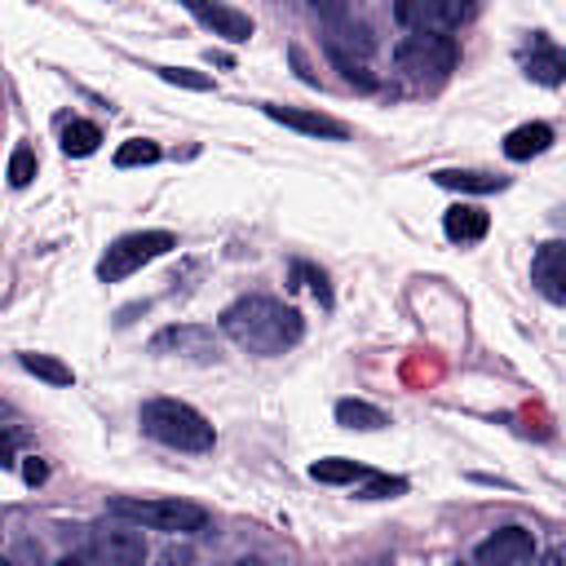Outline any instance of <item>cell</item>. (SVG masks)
<instances>
[{
  "label": "cell",
  "mask_w": 566,
  "mask_h": 566,
  "mask_svg": "<svg viewBox=\"0 0 566 566\" xmlns=\"http://www.w3.org/2000/svg\"><path fill=\"white\" fill-rule=\"evenodd\" d=\"M221 332L248 349V354H261V358H274L283 349H292L301 336H305V323L292 305L274 301V296H239L221 310Z\"/></svg>",
  "instance_id": "cell-1"
},
{
  "label": "cell",
  "mask_w": 566,
  "mask_h": 566,
  "mask_svg": "<svg viewBox=\"0 0 566 566\" xmlns=\"http://www.w3.org/2000/svg\"><path fill=\"white\" fill-rule=\"evenodd\" d=\"M115 517H128L137 526H150V531H168V535H195L208 526V509L190 504V500H133V495H115L106 504Z\"/></svg>",
  "instance_id": "cell-3"
},
{
  "label": "cell",
  "mask_w": 566,
  "mask_h": 566,
  "mask_svg": "<svg viewBox=\"0 0 566 566\" xmlns=\"http://www.w3.org/2000/svg\"><path fill=\"white\" fill-rule=\"evenodd\" d=\"M230 566H261L256 557H239V562H230Z\"/></svg>",
  "instance_id": "cell-29"
},
{
  "label": "cell",
  "mask_w": 566,
  "mask_h": 566,
  "mask_svg": "<svg viewBox=\"0 0 566 566\" xmlns=\"http://www.w3.org/2000/svg\"><path fill=\"white\" fill-rule=\"evenodd\" d=\"M155 159H159V146L146 137H133L115 150V168H137V164H155Z\"/></svg>",
  "instance_id": "cell-21"
},
{
  "label": "cell",
  "mask_w": 566,
  "mask_h": 566,
  "mask_svg": "<svg viewBox=\"0 0 566 566\" xmlns=\"http://www.w3.org/2000/svg\"><path fill=\"white\" fill-rule=\"evenodd\" d=\"M199 557H195V548H186V544H168L164 553H159V566H195Z\"/></svg>",
  "instance_id": "cell-26"
},
{
  "label": "cell",
  "mask_w": 566,
  "mask_h": 566,
  "mask_svg": "<svg viewBox=\"0 0 566 566\" xmlns=\"http://www.w3.org/2000/svg\"><path fill=\"white\" fill-rule=\"evenodd\" d=\"M0 566H13V562H9V557H0Z\"/></svg>",
  "instance_id": "cell-30"
},
{
  "label": "cell",
  "mask_w": 566,
  "mask_h": 566,
  "mask_svg": "<svg viewBox=\"0 0 566 566\" xmlns=\"http://www.w3.org/2000/svg\"><path fill=\"white\" fill-rule=\"evenodd\" d=\"M394 18L411 31H438V35H451L464 18H473V4H460V0H398L394 4Z\"/></svg>",
  "instance_id": "cell-6"
},
{
  "label": "cell",
  "mask_w": 566,
  "mask_h": 566,
  "mask_svg": "<svg viewBox=\"0 0 566 566\" xmlns=\"http://www.w3.org/2000/svg\"><path fill=\"white\" fill-rule=\"evenodd\" d=\"M531 279L539 283V292H544L553 305L566 301V243H562V239L539 243V252H535V261H531Z\"/></svg>",
  "instance_id": "cell-8"
},
{
  "label": "cell",
  "mask_w": 566,
  "mask_h": 566,
  "mask_svg": "<svg viewBox=\"0 0 566 566\" xmlns=\"http://www.w3.org/2000/svg\"><path fill=\"white\" fill-rule=\"evenodd\" d=\"M18 363H22L31 376L49 380V385H71V380H75V371H71L62 358H53V354H18Z\"/></svg>",
  "instance_id": "cell-20"
},
{
  "label": "cell",
  "mask_w": 566,
  "mask_h": 566,
  "mask_svg": "<svg viewBox=\"0 0 566 566\" xmlns=\"http://www.w3.org/2000/svg\"><path fill=\"white\" fill-rule=\"evenodd\" d=\"M186 9L212 31V35H221V40H230V44H243L248 35H252V18L248 13H239V9H230V4H208V0H186Z\"/></svg>",
  "instance_id": "cell-9"
},
{
  "label": "cell",
  "mask_w": 566,
  "mask_h": 566,
  "mask_svg": "<svg viewBox=\"0 0 566 566\" xmlns=\"http://www.w3.org/2000/svg\"><path fill=\"white\" fill-rule=\"evenodd\" d=\"M310 478H314V482H332V486H340V482H363V478H371V469H363L358 460H340V455H332V460H314V464H310Z\"/></svg>",
  "instance_id": "cell-18"
},
{
  "label": "cell",
  "mask_w": 566,
  "mask_h": 566,
  "mask_svg": "<svg viewBox=\"0 0 566 566\" xmlns=\"http://www.w3.org/2000/svg\"><path fill=\"white\" fill-rule=\"evenodd\" d=\"M486 226H491V217H486L482 208H473V203H455V208L442 212V230H447V239H455V243L482 239Z\"/></svg>",
  "instance_id": "cell-13"
},
{
  "label": "cell",
  "mask_w": 566,
  "mask_h": 566,
  "mask_svg": "<svg viewBox=\"0 0 566 566\" xmlns=\"http://www.w3.org/2000/svg\"><path fill=\"white\" fill-rule=\"evenodd\" d=\"M407 491V482L402 478H367V486L358 491L363 500H380V495H402Z\"/></svg>",
  "instance_id": "cell-25"
},
{
  "label": "cell",
  "mask_w": 566,
  "mask_h": 566,
  "mask_svg": "<svg viewBox=\"0 0 566 566\" xmlns=\"http://www.w3.org/2000/svg\"><path fill=\"white\" fill-rule=\"evenodd\" d=\"M53 566H84V557H80V553H71V557H57Z\"/></svg>",
  "instance_id": "cell-28"
},
{
  "label": "cell",
  "mask_w": 566,
  "mask_h": 566,
  "mask_svg": "<svg viewBox=\"0 0 566 566\" xmlns=\"http://www.w3.org/2000/svg\"><path fill=\"white\" fill-rule=\"evenodd\" d=\"M433 181L447 186V190H473V195L504 190V177H491V172H455V168H442V172H433Z\"/></svg>",
  "instance_id": "cell-19"
},
{
  "label": "cell",
  "mask_w": 566,
  "mask_h": 566,
  "mask_svg": "<svg viewBox=\"0 0 566 566\" xmlns=\"http://www.w3.org/2000/svg\"><path fill=\"white\" fill-rule=\"evenodd\" d=\"M31 177H35V150L31 146H18L13 155H9V186H31Z\"/></svg>",
  "instance_id": "cell-23"
},
{
  "label": "cell",
  "mask_w": 566,
  "mask_h": 566,
  "mask_svg": "<svg viewBox=\"0 0 566 566\" xmlns=\"http://www.w3.org/2000/svg\"><path fill=\"white\" fill-rule=\"evenodd\" d=\"M102 146V128L93 124V119H71L66 128H62V150L71 155V159H84V155H93Z\"/></svg>",
  "instance_id": "cell-17"
},
{
  "label": "cell",
  "mask_w": 566,
  "mask_h": 566,
  "mask_svg": "<svg viewBox=\"0 0 566 566\" xmlns=\"http://www.w3.org/2000/svg\"><path fill=\"white\" fill-rule=\"evenodd\" d=\"M155 71H159V80H168V84H177V88H195V93H208V88H212V75L190 71V66H155Z\"/></svg>",
  "instance_id": "cell-22"
},
{
  "label": "cell",
  "mask_w": 566,
  "mask_h": 566,
  "mask_svg": "<svg viewBox=\"0 0 566 566\" xmlns=\"http://www.w3.org/2000/svg\"><path fill=\"white\" fill-rule=\"evenodd\" d=\"M93 553L106 562V566H142L146 562V544H142V531L133 526H115V531H102L93 539Z\"/></svg>",
  "instance_id": "cell-11"
},
{
  "label": "cell",
  "mask_w": 566,
  "mask_h": 566,
  "mask_svg": "<svg viewBox=\"0 0 566 566\" xmlns=\"http://www.w3.org/2000/svg\"><path fill=\"white\" fill-rule=\"evenodd\" d=\"M553 146V128L548 124H522V128H513L509 137H504V155L509 159H531V155H544Z\"/></svg>",
  "instance_id": "cell-14"
},
{
  "label": "cell",
  "mask_w": 566,
  "mask_h": 566,
  "mask_svg": "<svg viewBox=\"0 0 566 566\" xmlns=\"http://www.w3.org/2000/svg\"><path fill=\"white\" fill-rule=\"evenodd\" d=\"M336 424L371 433V429H385V424H389V416H385L380 407L363 402V398H340V402H336Z\"/></svg>",
  "instance_id": "cell-15"
},
{
  "label": "cell",
  "mask_w": 566,
  "mask_h": 566,
  "mask_svg": "<svg viewBox=\"0 0 566 566\" xmlns=\"http://www.w3.org/2000/svg\"><path fill=\"white\" fill-rule=\"evenodd\" d=\"M22 478H27V482H31V486H40V482H44V478H49V464H44V460H40V455H31V460H27V464H22Z\"/></svg>",
  "instance_id": "cell-27"
},
{
  "label": "cell",
  "mask_w": 566,
  "mask_h": 566,
  "mask_svg": "<svg viewBox=\"0 0 566 566\" xmlns=\"http://www.w3.org/2000/svg\"><path fill=\"white\" fill-rule=\"evenodd\" d=\"M150 349L155 354L177 349V354H190V358H212V336H208V327H164L150 340Z\"/></svg>",
  "instance_id": "cell-12"
},
{
  "label": "cell",
  "mask_w": 566,
  "mask_h": 566,
  "mask_svg": "<svg viewBox=\"0 0 566 566\" xmlns=\"http://www.w3.org/2000/svg\"><path fill=\"white\" fill-rule=\"evenodd\" d=\"M137 420L155 442H164L172 451H212V442H217V429L190 402H177V398H146Z\"/></svg>",
  "instance_id": "cell-2"
},
{
  "label": "cell",
  "mask_w": 566,
  "mask_h": 566,
  "mask_svg": "<svg viewBox=\"0 0 566 566\" xmlns=\"http://www.w3.org/2000/svg\"><path fill=\"white\" fill-rule=\"evenodd\" d=\"M394 62L411 80H442V75L455 71L460 44L451 35H438V31H411L394 44Z\"/></svg>",
  "instance_id": "cell-4"
},
{
  "label": "cell",
  "mask_w": 566,
  "mask_h": 566,
  "mask_svg": "<svg viewBox=\"0 0 566 566\" xmlns=\"http://www.w3.org/2000/svg\"><path fill=\"white\" fill-rule=\"evenodd\" d=\"M526 75L539 80V84H562V80H566V57H562V49L548 44V40H539L535 53H531V62H526Z\"/></svg>",
  "instance_id": "cell-16"
},
{
  "label": "cell",
  "mask_w": 566,
  "mask_h": 566,
  "mask_svg": "<svg viewBox=\"0 0 566 566\" xmlns=\"http://www.w3.org/2000/svg\"><path fill=\"white\" fill-rule=\"evenodd\" d=\"M270 119H279L283 128H296V133H310V137H332V142H340V137H349V128L340 124V119H332V115H323V111H301V106H261Z\"/></svg>",
  "instance_id": "cell-10"
},
{
  "label": "cell",
  "mask_w": 566,
  "mask_h": 566,
  "mask_svg": "<svg viewBox=\"0 0 566 566\" xmlns=\"http://www.w3.org/2000/svg\"><path fill=\"white\" fill-rule=\"evenodd\" d=\"M172 248H177V239H172L168 230H133V234H119V239L102 252L97 279H102V283H119V279H128L133 270H142L146 261H155V256H164V252H172Z\"/></svg>",
  "instance_id": "cell-5"
},
{
  "label": "cell",
  "mask_w": 566,
  "mask_h": 566,
  "mask_svg": "<svg viewBox=\"0 0 566 566\" xmlns=\"http://www.w3.org/2000/svg\"><path fill=\"white\" fill-rule=\"evenodd\" d=\"M292 279H305V287L323 301V305H332V292H327V279H323V270H310V265H292Z\"/></svg>",
  "instance_id": "cell-24"
},
{
  "label": "cell",
  "mask_w": 566,
  "mask_h": 566,
  "mask_svg": "<svg viewBox=\"0 0 566 566\" xmlns=\"http://www.w3.org/2000/svg\"><path fill=\"white\" fill-rule=\"evenodd\" d=\"M478 566H531L535 557V535L526 526H500L473 548Z\"/></svg>",
  "instance_id": "cell-7"
}]
</instances>
